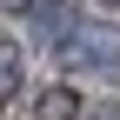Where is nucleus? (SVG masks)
Returning a JSON list of instances; mask_svg holds the SVG:
<instances>
[{"label": "nucleus", "instance_id": "f257e3e1", "mask_svg": "<svg viewBox=\"0 0 120 120\" xmlns=\"http://www.w3.org/2000/svg\"><path fill=\"white\" fill-rule=\"evenodd\" d=\"M67 67H73V73H120V34H113L107 20L73 27V40H67Z\"/></svg>", "mask_w": 120, "mask_h": 120}, {"label": "nucleus", "instance_id": "f03ea898", "mask_svg": "<svg viewBox=\"0 0 120 120\" xmlns=\"http://www.w3.org/2000/svg\"><path fill=\"white\" fill-rule=\"evenodd\" d=\"M34 20H40V34H47V40H67L73 7H67V0H40V7H34Z\"/></svg>", "mask_w": 120, "mask_h": 120}, {"label": "nucleus", "instance_id": "7ed1b4c3", "mask_svg": "<svg viewBox=\"0 0 120 120\" xmlns=\"http://www.w3.org/2000/svg\"><path fill=\"white\" fill-rule=\"evenodd\" d=\"M34 113L40 120H73V94H67V87H47V94L34 100Z\"/></svg>", "mask_w": 120, "mask_h": 120}, {"label": "nucleus", "instance_id": "20e7f679", "mask_svg": "<svg viewBox=\"0 0 120 120\" xmlns=\"http://www.w3.org/2000/svg\"><path fill=\"white\" fill-rule=\"evenodd\" d=\"M13 80H20V53H13V47H0V100L13 94Z\"/></svg>", "mask_w": 120, "mask_h": 120}, {"label": "nucleus", "instance_id": "39448f33", "mask_svg": "<svg viewBox=\"0 0 120 120\" xmlns=\"http://www.w3.org/2000/svg\"><path fill=\"white\" fill-rule=\"evenodd\" d=\"M87 120H120V107H94V113H87Z\"/></svg>", "mask_w": 120, "mask_h": 120}, {"label": "nucleus", "instance_id": "423d86ee", "mask_svg": "<svg viewBox=\"0 0 120 120\" xmlns=\"http://www.w3.org/2000/svg\"><path fill=\"white\" fill-rule=\"evenodd\" d=\"M0 7H27V0H0Z\"/></svg>", "mask_w": 120, "mask_h": 120}]
</instances>
